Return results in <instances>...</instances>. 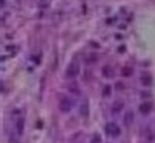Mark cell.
<instances>
[{"label":"cell","instance_id":"4","mask_svg":"<svg viewBox=\"0 0 155 143\" xmlns=\"http://www.w3.org/2000/svg\"><path fill=\"white\" fill-rule=\"evenodd\" d=\"M134 122V113L133 112H126L125 115H124V123H125L126 127H129L130 125H133Z\"/></svg>","mask_w":155,"mask_h":143},{"label":"cell","instance_id":"17","mask_svg":"<svg viewBox=\"0 0 155 143\" xmlns=\"http://www.w3.org/2000/svg\"><path fill=\"white\" fill-rule=\"evenodd\" d=\"M125 50H126L125 46H120V47H118V53H125Z\"/></svg>","mask_w":155,"mask_h":143},{"label":"cell","instance_id":"3","mask_svg":"<svg viewBox=\"0 0 155 143\" xmlns=\"http://www.w3.org/2000/svg\"><path fill=\"white\" fill-rule=\"evenodd\" d=\"M105 130H107V134L108 135H110V137H118L120 133H121V130H120V127L116 125V123H108L107 127H105Z\"/></svg>","mask_w":155,"mask_h":143},{"label":"cell","instance_id":"18","mask_svg":"<svg viewBox=\"0 0 155 143\" xmlns=\"http://www.w3.org/2000/svg\"><path fill=\"white\" fill-rule=\"evenodd\" d=\"M37 127H40V129H41V127H42V121H38L37 122Z\"/></svg>","mask_w":155,"mask_h":143},{"label":"cell","instance_id":"7","mask_svg":"<svg viewBox=\"0 0 155 143\" xmlns=\"http://www.w3.org/2000/svg\"><path fill=\"white\" fill-rule=\"evenodd\" d=\"M24 118H18L16 121V130L18 135H22V133H24Z\"/></svg>","mask_w":155,"mask_h":143},{"label":"cell","instance_id":"6","mask_svg":"<svg viewBox=\"0 0 155 143\" xmlns=\"http://www.w3.org/2000/svg\"><path fill=\"white\" fill-rule=\"evenodd\" d=\"M67 88H68L70 93H74V95H80V89H79V87H78V83H75V82L70 83Z\"/></svg>","mask_w":155,"mask_h":143},{"label":"cell","instance_id":"10","mask_svg":"<svg viewBox=\"0 0 155 143\" xmlns=\"http://www.w3.org/2000/svg\"><path fill=\"white\" fill-rule=\"evenodd\" d=\"M122 108H124V101L117 100V101H114L113 105H112V110L113 112H120V110H122Z\"/></svg>","mask_w":155,"mask_h":143},{"label":"cell","instance_id":"16","mask_svg":"<svg viewBox=\"0 0 155 143\" xmlns=\"http://www.w3.org/2000/svg\"><path fill=\"white\" fill-rule=\"evenodd\" d=\"M116 88H117V89L118 91H121V89H124V84H121V83H117V84H116Z\"/></svg>","mask_w":155,"mask_h":143},{"label":"cell","instance_id":"14","mask_svg":"<svg viewBox=\"0 0 155 143\" xmlns=\"http://www.w3.org/2000/svg\"><path fill=\"white\" fill-rule=\"evenodd\" d=\"M91 143H101V138L99 134H94V137L91 138Z\"/></svg>","mask_w":155,"mask_h":143},{"label":"cell","instance_id":"19","mask_svg":"<svg viewBox=\"0 0 155 143\" xmlns=\"http://www.w3.org/2000/svg\"><path fill=\"white\" fill-rule=\"evenodd\" d=\"M110 22H114V18H108V24H110Z\"/></svg>","mask_w":155,"mask_h":143},{"label":"cell","instance_id":"12","mask_svg":"<svg viewBox=\"0 0 155 143\" xmlns=\"http://www.w3.org/2000/svg\"><path fill=\"white\" fill-rule=\"evenodd\" d=\"M97 60H99V57H97V54H95V53H92V54H90V55L87 57L88 63H96Z\"/></svg>","mask_w":155,"mask_h":143},{"label":"cell","instance_id":"8","mask_svg":"<svg viewBox=\"0 0 155 143\" xmlns=\"http://www.w3.org/2000/svg\"><path fill=\"white\" fill-rule=\"evenodd\" d=\"M103 75L105 76V78H112V76H113V68H112L110 66H104L103 67Z\"/></svg>","mask_w":155,"mask_h":143},{"label":"cell","instance_id":"9","mask_svg":"<svg viewBox=\"0 0 155 143\" xmlns=\"http://www.w3.org/2000/svg\"><path fill=\"white\" fill-rule=\"evenodd\" d=\"M141 82H142L143 86H150V84L153 83V78H151V75L145 74V75L141 76Z\"/></svg>","mask_w":155,"mask_h":143},{"label":"cell","instance_id":"15","mask_svg":"<svg viewBox=\"0 0 155 143\" xmlns=\"http://www.w3.org/2000/svg\"><path fill=\"white\" fill-rule=\"evenodd\" d=\"M110 92H112V87H110V86H105V87H104L103 95L105 96V97H107V96H109V95H110Z\"/></svg>","mask_w":155,"mask_h":143},{"label":"cell","instance_id":"11","mask_svg":"<svg viewBox=\"0 0 155 143\" xmlns=\"http://www.w3.org/2000/svg\"><path fill=\"white\" fill-rule=\"evenodd\" d=\"M80 114L84 115V117L88 115V101L87 100H84V102L82 104V106H80Z\"/></svg>","mask_w":155,"mask_h":143},{"label":"cell","instance_id":"1","mask_svg":"<svg viewBox=\"0 0 155 143\" xmlns=\"http://www.w3.org/2000/svg\"><path fill=\"white\" fill-rule=\"evenodd\" d=\"M79 72H80L79 64H78L76 62H72V63H70L67 66V68H66V78L74 79V78H76V76L79 75Z\"/></svg>","mask_w":155,"mask_h":143},{"label":"cell","instance_id":"2","mask_svg":"<svg viewBox=\"0 0 155 143\" xmlns=\"http://www.w3.org/2000/svg\"><path fill=\"white\" fill-rule=\"evenodd\" d=\"M59 109H61V112H63V113H68V112L72 109V101L67 97H63L59 102Z\"/></svg>","mask_w":155,"mask_h":143},{"label":"cell","instance_id":"13","mask_svg":"<svg viewBox=\"0 0 155 143\" xmlns=\"http://www.w3.org/2000/svg\"><path fill=\"white\" fill-rule=\"evenodd\" d=\"M121 74H122V76H130L131 74H133V68L131 67H124L121 70Z\"/></svg>","mask_w":155,"mask_h":143},{"label":"cell","instance_id":"5","mask_svg":"<svg viewBox=\"0 0 155 143\" xmlns=\"http://www.w3.org/2000/svg\"><path fill=\"white\" fill-rule=\"evenodd\" d=\"M151 109H153V105H151L150 102H143L141 106H139V112H141L142 114H149Z\"/></svg>","mask_w":155,"mask_h":143}]
</instances>
